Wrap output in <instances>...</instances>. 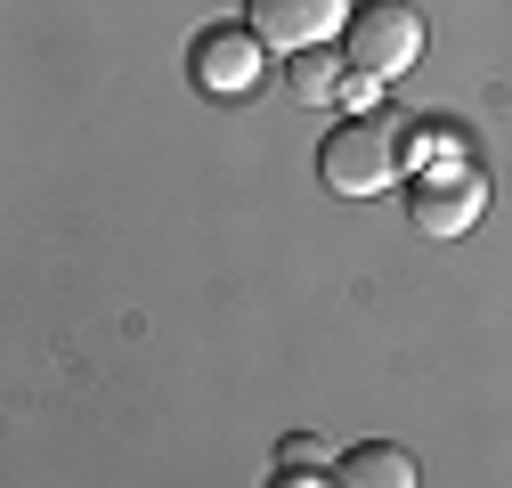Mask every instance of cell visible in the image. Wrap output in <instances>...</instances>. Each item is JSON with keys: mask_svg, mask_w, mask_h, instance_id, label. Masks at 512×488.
<instances>
[{"mask_svg": "<svg viewBox=\"0 0 512 488\" xmlns=\"http://www.w3.org/2000/svg\"><path fill=\"white\" fill-rule=\"evenodd\" d=\"M399 171H407V114H350L317 147V179L334 196H382Z\"/></svg>", "mask_w": 512, "mask_h": 488, "instance_id": "obj_1", "label": "cell"}, {"mask_svg": "<svg viewBox=\"0 0 512 488\" xmlns=\"http://www.w3.org/2000/svg\"><path fill=\"white\" fill-rule=\"evenodd\" d=\"M342 57L366 82H399L423 57V17L407 9V0H358L350 25H342Z\"/></svg>", "mask_w": 512, "mask_h": 488, "instance_id": "obj_2", "label": "cell"}, {"mask_svg": "<svg viewBox=\"0 0 512 488\" xmlns=\"http://www.w3.org/2000/svg\"><path fill=\"white\" fill-rule=\"evenodd\" d=\"M261 49L269 41L252 33V17H220L187 41V74H196L204 98H252L261 90Z\"/></svg>", "mask_w": 512, "mask_h": 488, "instance_id": "obj_3", "label": "cell"}, {"mask_svg": "<svg viewBox=\"0 0 512 488\" xmlns=\"http://www.w3.org/2000/svg\"><path fill=\"white\" fill-rule=\"evenodd\" d=\"M244 17L269 49H317V41H342L350 0H244Z\"/></svg>", "mask_w": 512, "mask_h": 488, "instance_id": "obj_4", "label": "cell"}, {"mask_svg": "<svg viewBox=\"0 0 512 488\" xmlns=\"http://www.w3.org/2000/svg\"><path fill=\"white\" fill-rule=\"evenodd\" d=\"M480 171H464V163H447V171H423V188H415V228L423 236H464L472 220H480Z\"/></svg>", "mask_w": 512, "mask_h": 488, "instance_id": "obj_5", "label": "cell"}, {"mask_svg": "<svg viewBox=\"0 0 512 488\" xmlns=\"http://www.w3.org/2000/svg\"><path fill=\"white\" fill-rule=\"evenodd\" d=\"M334 480H350V488H415L423 464H415L407 448H391V440H366V448H350V456L334 464Z\"/></svg>", "mask_w": 512, "mask_h": 488, "instance_id": "obj_6", "label": "cell"}, {"mask_svg": "<svg viewBox=\"0 0 512 488\" xmlns=\"http://www.w3.org/2000/svg\"><path fill=\"white\" fill-rule=\"evenodd\" d=\"M342 66H350V57H334V41L293 49V90H301V106H326V98L342 90Z\"/></svg>", "mask_w": 512, "mask_h": 488, "instance_id": "obj_7", "label": "cell"}, {"mask_svg": "<svg viewBox=\"0 0 512 488\" xmlns=\"http://www.w3.org/2000/svg\"><path fill=\"white\" fill-rule=\"evenodd\" d=\"M277 464H285V480H301V464L317 472V464H326V448H317L309 432H293V440H277Z\"/></svg>", "mask_w": 512, "mask_h": 488, "instance_id": "obj_8", "label": "cell"}]
</instances>
